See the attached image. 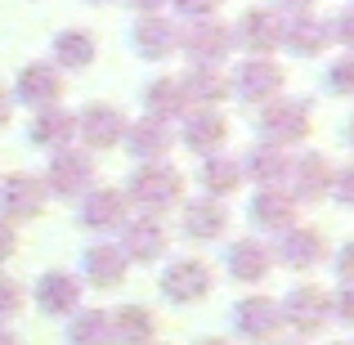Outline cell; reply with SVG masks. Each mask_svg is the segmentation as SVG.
Segmentation results:
<instances>
[{"label":"cell","instance_id":"1","mask_svg":"<svg viewBox=\"0 0 354 345\" xmlns=\"http://www.w3.org/2000/svg\"><path fill=\"white\" fill-rule=\"evenodd\" d=\"M184 193V175L166 162H148L130 175V198L139 202L144 211H171Z\"/></svg>","mask_w":354,"mask_h":345},{"label":"cell","instance_id":"2","mask_svg":"<svg viewBox=\"0 0 354 345\" xmlns=\"http://www.w3.org/2000/svg\"><path fill=\"white\" fill-rule=\"evenodd\" d=\"M175 50L189 54L193 68H216V63L234 50V32H229L225 23H216V18H193V23L180 32Z\"/></svg>","mask_w":354,"mask_h":345},{"label":"cell","instance_id":"3","mask_svg":"<svg viewBox=\"0 0 354 345\" xmlns=\"http://www.w3.org/2000/svg\"><path fill=\"white\" fill-rule=\"evenodd\" d=\"M95 189V162L90 153H77V148H59L45 171V193H59V198H81V193Z\"/></svg>","mask_w":354,"mask_h":345},{"label":"cell","instance_id":"4","mask_svg":"<svg viewBox=\"0 0 354 345\" xmlns=\"http://www.w3.org/2000/svg\"><path fill=\"white\" fill-rule=\"evenodd\" d=\"M310 135V113H305V104H292V99H269V108L260 113V139H265L269 148H292L301 144V139Z\"/></svg>","mask_w":354,"mask_h":345},{"label":"cell","instance_id":"5","mask_svg":"<svg viewBox=\"0 0 354 345\" xmlns=\"http://www.w3.org/2000/svg\"><path fill=\"white\" fill-rule=\"evenodd\" d=\"M45 180H36V175H27V171H18V175H5L0 180V220H32V216H41L45 211Z\"/></svg>","mask_w":354,"mask_h":345},{"label":"cell","instance_id":"6","mask_svg":"<svg viewBox=\"0 0 354 345\" xmlns=\"http://www.w3.org/2000/svg\"><path fill=\"white\" fill-rule=\"evenodd\" d=\"M278 319L292 323L296 332H314L332 319V296L319 292V287H296V292H287V301L278 305Z\"/></svg>","mask_w":354,"mask_h":345},{"label":"cell","instance_id":"7","mask_svg":"<svg viewBox=\"0 0 354 345\" xmlns=\"http://www.w3.org/2000/svg\"><path fill=\"white\" fill-rule=\"evenodd\" d=\"M211 269L202 265V260H193V256H184V260H171L166 265V274H162V292L171 296V301H180V305H193V301H202V296L211 292Z\"/></svg>","mask_w":354,"mask_h":345},{"label":"cell","instance_id":"8","mask_svg":"<svg viewBox=\"0 0 354 345\" xmlns=\"http://www.w3.org/2000/svg\"><path fill=\"white\" fill-rule=\"evenodd\" d=\"M234 90L247 104H269V99H278V90H283V68H278L274 59H247L234 77Z\"/></svg>","mask_w":354,"mask_h":345},{"label":"cell","instance_id":"9","mask_svg":"<svg viewBox=\"0 0 354 345\" xmlns=\"http://www.w3.org/2000/svg\"><path fill=\"white\" fill-rule=\"evenodd\" d=\"M287 180H292V193H287L292 202H319L332 189V166L319 153H305L301 162L287 166Z\"/></svg>","mask_w":354,"mask_h":345},{"label":"cell","instance_id":"10","mask_svg":"<svg viewBox=\"0 0 354 345\" xmlns=\"http://www.w3.org/2000/svg\"><path fill=\"white\" fill-rule=\"evenodd\" d=\"M36 305L45 314H77L81 310V278L68 269H50L36 283Z\"/></svg>","mask_w":354,"mask_h":345},{"label":"cell","instance_id":"11","mask_svg":"<svg viewBox=\"0 0 354 345\" xmlns=\"http://www.w3.org/2000/svg\"><path fill=\"white\" fill-rule=\"evenodd\" d=\"M328 256V242H323L319 229H305V225H292L278 233V260L292 269H314L319 260Z\"/></svg>","mask_w":354,"mask_h":345},{"label":"cell","instance_id":"12","mask_svg":"<svg viewBox=\"0 0 354 345\" xmlns=\"http://www.w3.org/2000/svg\"><path fill=\"white\" fill-rule=\"evenodd\" d=\"M238 36L247 50H256V59H265L283 45V14L278 9H247L238 23Z\"/></svg>","mask_w":354,"mask_h":345},{"label":"cell","instance_id":"13","mask_svg":"<svg viewBox=\"0 0 354 345\" xmlns=\"http://www.w3.org/2000/svg\"><path fill=\"white\" fill-rule=\"evenodd\" d=\"M77 135L86 139V148H113L126 139V117L108 104H90L86 113L77 117Z\"/></svg>","mask_w":354,"mask_h":345},{"label":"cell","instance_id":"14","mask_svg":"<svg viewBox=\"0 0 354 345\" xmlns=\"http://www.w3.org/2000/svg\"><path fill=\"white\" fill-rule=\"evenodd\" d=\"M59 95H63V77H59L54 63H27L18 72V99L27 108H54Z\"/></svg>","mask_w":354,"mask_h":345},{"label":"cell","instance_id":"15","mask_svg":"<svg viewBox=\"0 0 354 345\" xmlns=\"http://www.w3.org/2000/svg\"><path fill=\"white\" fill-rule=\"evenodd\" d=\"M130 41H135V54H139V59L157 63V59H166V54H175V41H180V32H175L171 18L144 14V18L135 23V32H130Z\"/></svg>","mask_w":354,"mask_h":345},{"label":"cell","instance_id":"16","mask_svg":"<svg viewBox=\"0 0 354 345\" xmlns=\"http://www.w3.org/2000/svg\"><path fill=\"white\" fill-rule=\"evenodd\" d=\"M234 323H238V337L242 341H269L278 332V301H269V296H247V301H238L234 310Z\"/></svg>","mask_w":354,"mask_h":345},{"label":"cell","instance_id":"17","mask_svg":"<svg viewBox=\"0 0 354 345\" xmlns=\"http://www.w3.org/2000/svg\"><path fill=\"white\" fill-rule=\"evenodd\" d=\"M180 139L193 148V153H216V148L229 139V121L220 117L216 108H193V113H184Z\"/></svg>","mask_w":354,"mask_h":345},{"label":"cell","instance_id":"18","mask_svg":"<svg viewBox=\"0 0 354 345\" xmlns=\"http://www.w3.org/2000/svg\"><path fill=\"white\" fill-rule=\"evenodd\" d=\"M81 225L86 229H121L126 225V198H121L117 189H90L86 202H81Z\"/></svg>","mask_w":354,"mask_h":345},{"label":"cell","instance_id":"19","mask_svg":"<svg viewBox=\"0 0 354 345\" xmlns=\"http://www.w3.org/2000/svg\"><path fill=\"white\" fill-rule=\"evenodd\" d=\"M283 45L292 54H323L332 45V27L323 23V18H314V14H296L292 23H283Z\"/></svg>","mask_w":354,"mask_h":345},{"label":"cell","instance_id":"20","mask_svg":"<svg viewBox=\"0 0 354 345\" xmlns=\"http://www.w3.org/2000/svg\"><path fill=\"white\" fill-rule=\"evenodd\" d=\"M126 229V238H121V256L126 260H139V265H148V260H157L166 251V229L157 225V220H135V225H121Z\"/></svg>","mask_w":354,"mask_h":345},{"label":"cell","instance_id":"21","mask_svg":"<svg viewBox=\"0 0 354 345\" xmlns=\"http://www.w3.org/2000/svg\"><path fill=\"white\" fill-rule=\"evenodd\" d=\"M242 166V175H247L251 184H260V189H283V180H287V153L283 148H269V144H260V148H251L247 153V162H238Z\"/></svg>","mask_w":354,"mask_h":345},{"label":"cell","instance_id":"22","mask_svg":"<svg viewBox=\"0 0 354 345\" xmlns=\"http://www.w3.org/2000/svg\"><path fill=\"white\" fill-rule=\"evenodd\" d=\"M269 269H274V256H269L256 238H238L234 247H229V274H234L238 283H265Z\"/></svg>","mask_w":354,"mask_h":345},{"label":"cell","instance_id":"23","mask_svg":"<svg viewBox=\"0 0 354 345\" xmlns=\"http://www.w3.org/2000/svg\"><path fill=\"white\" fill-rule=\"evenodd\" d=\"M251 220L269 233H283V229L296 225V202L283 189H260L256 202H251Z\"/></svg>","mask_w":354,"mask_h":345},{"label":"cell","instance_id":"24","mask_svg":"<svg viewBox=\"0 0 354 345\" xmlns=\"http://www.w3.org/2000/svg\"><path fill=\"white\" fill-rule=\"evenodd\" d=\"M81 265H86V278L95 287H121V283H126V265H130V260L121 256V247L99 242V247H90L86 256H81Z\"/></svg>","mask_w":354,"mask_h":345},{"label":"cell","instance_id":"25","mask_svg":"<svg viewBox=\"0 0 354 345\" xmlns=\"http://www.w3.org/2000/svg\"><path fill=\"white\" fill-rule=\"evenodd\" d=\"M113 319V345H153V332H157V319L144 310V305H121Z\"/></svg>","mask_w":354,"mask_h":345},{"label":"cell","instance_id":"26","mask_svg":"<svg viewBox=\"0 0 354 345\" xmlns=\"http://www.w3.org/2000/svg\"><path fill=\"white\" fill-rule=\"evenodd\" d=\"M32 144H41V148H68V139L77 135V117L72 113H63V108H41V113L32 117Z\"/></svg>","mask_w":354,"mask_h":345},{"label":"cell","instance_id":"27","mask_svg":"<svg viewBox=\"0 0 354 345\" xmlns=\"http://www.w3.org/2000/svg\"><path fill=\"white\" fill-rule=\"evenodd\" d=\"M180 90H184V104L189 108H211L229 95V81L220 77L216 68H193L180 77Z\"/></svg>","mask_w":354,"mask_h":345},{"label":"cell","instance_id":"28","mask_svg":"<svg viewBox=\"0 0 354 345\" xmlns=\"http://www.w3.org/2000/svg\"><path fill=\"white\" fill-rule=\"evenodd\" d=\"M144 108H148V117H157V121H171V117H184V113H189L184 90H180V77H153V81H148Z\"/></svg>","mask_w":354,"mask_h":345},{"label":"cell","instance_id":"29","mask_svg":"<svg viewBox=\"0 0 354 345\" xmlns=\"http://www.w3.org/2000/svg\"><path fill=\"white\" fill-rule=\"evenodd\" d=\"M126 144L135 157H148V162H157V157L171 148V121H157V117H139L135 126L126 130Z\"/></svg>","mask_w":354,"mask_h":345},{"label":"cell","instance_id":"30","mask_svg":"<svg viewBox=\"0 0 354 345\" xmlns=\"http://www.w3.org/2000/svg\"><path fill=\"white\" fill-rule=\"evenodd\" d=\"M225 225H229V211L216 198H198L184 207V233L189 238H220Z\"/></svg>","mask_w":354,"mask_h":345},{"label":"cell","instance_id":"31","mask_svg":"<svg viewBox=\"0 0 354 345\" xmlns=\"http://www.w3.org/2000/svg\"><path fill=\"white\" fill-rule=\"evenodd\" d=\"M95 36L86 32V27H72V32H59L54 36V59L63 63L68 72H81V68H90L95 63Z\"/></svg>","mask_w":354,"mask_h":345},{"label":"cell","instance_id":"32","mask_svg":"<svg viewBox=\"0 0 354 345\" xmlns=\"http://www.w3.org/2000/svg\"><path fill=\"white\" fill-rule=\"evenodd\" d=\"M202 184H207V198H229V193L242 189V166L234 157L211 153L207 162H202Z\"/></svg>","mask_w":354,"mask_h":345},{"label":"cell","instance_id":"33","mask_svg":"<svg viewBox=\"0 0 354 345\" xmlns=\"http://www.w3.org/2000/svg\"><path fill=\"white\" fill-rule=\"evenodd\" d=\"M72 345H113V319L104 310H77V319L68 323Z\"/></svg>","mask_w":354,"mask_h":345},{"label":"cell","instance_id":"34","mask_svg":"<svg viewBox=\"0 0 354 345\" xmlns=\"http://www.w3.org/2000/svg\"><path fill=\"white\" fill-rule=\"evenodd\" d=\"M18 310H23V287H18L14 278L0 274V323H9Z\"/></svg>","mask_w":354,"mask_h":345},{"label":"cell","instance_id":"35","mask_svg":"<svg viewBox=\"0 0 354 345\" xmlns=\"http://www.w3.org/2000/svg\"><path fill=\"white\" fill-rule=\"evenodd\" d=\"M328 90H332V95H350V90H354V59H350V54L332 63V72H328Z\"/></svg>","mask_w":354,"mask_h":345},{"label":"cell","instance_id":"36","mask_svg":"<svg viewBox=\"0 0 354 345\" xmlns=\"http://www.w3.org/2000/svg\"><path fill=\"white\" fill-rule=\"evenodd\" d=\"M216 5H220V0H175V9H180L184 18H211Z\"/></svg>","mask_w":354,"mask_h":345},{"label":"cell","instance_id":"37","mask_svg":"<svg viewBox=\"0 0 354 345\" xmlns=\"http://www.w3.org/2000/svg\"><path fill=\"white\" fill-rule=\"evenodd\" d=\"M14 251H18V229L9 225V220H0V265H5Z\"/></svg>","mask_w":354,"mask_h":345},{"label":"cell","instance_id":"38","mask_svg":"<svg viewBox=\"0 0 354 345\" xmlns=\"http://www.w3.org/2000/svg\"><path fill=\"white\" fill-rule=\"evenodd\" d=\"M332 310H337V319H341V323H350V319H354V292H350V287H341V292L332 296Z\"/></svg>","mask_w":354,"mask_h":345},{"label":"cell","instance_id":"39","mask_svg":"<svg viewBox=\"0 0 354 345\" xmlns=\"http://www.w3.org/2000/svg\"><path fill=\"white\" fill-rule=\"evenodd\" d=\"M332 189H337V198H341V202H350V198H354V171L332 175Z\"/></svg>","mask_w":354,"mask_h":345},{"label":"cell","instance_id":"40","mask_svg":"<svg viewBox=\"0 0 354 345\" xmlns=\"http://www.w3.org/2000/svg\"><path fill=\"white\" fill-rule=\"evenodd\" d=\"M274 5H278V9H287V14L296 18V14H310V9H314V0H274Z\"/></svg>","mask_w":354,"mask_h":345},{"label":"cell","instance_id":"41","mask_svg":"<svg viewBox=\"0 0 354 345\" xmlns=\"http://www.w3.org/2000/svg\"><path fill=\"white\" fill-rule=\"evenodd\" d=\"M9 113H14V99H9V95H5V90H0V130H5V126H9Z\"/></svg>","mask_w":354,"mask_h":345},{"label":"cell","instance_id":"42","mask_svg":"<svg viewBox=\"0 0 354 345\" xmlns=\"http://www.w3.org/2000/svg\"><path fill=\"white\" fill-rule=\"evenodd\" d=\"M130 5H135V9H144V14H157V9H162L166 0H130Z\"/></svg>","mask_w":354,"mask_h":345},{"label":"cell","instance_id":"43","mask_svg":"<svg viewBox=\"0 0 354 345\" xmlns=\"http://www.w3.org/2000/svg\"><path fill=\"white\" fill-rule=\"evenodd\" d=\"M350 260H354V247L341 251V278H350Z\"/></svg>","mask_w":354,"mask_h":345},{"label":"cell","instance_id":"44","mask_svg":"<svg viewBox=\"0 0 354 345\" xmlns=\"http://www.w3.org/2000/svg\"><path fill=\"white\" fill-rule=\"evenodd\" d=\"M0 345H23V341H18L14 332H5V328H0Z\"/></svg>","mask_w":354,"mask_h":345},{"label":"cell","instance_id":"45","mask_svg":"<svg viewBox=\"0 0 354 345\" xmlns=\"http://www.w3.org/2000/svg\"><path fill=\"white\" fill-rule=\"evenodd\" d=\"M202 345H229V341H202Z\"/></svg>","mask_w":354,"mask_h":345},{"label":"cell","instance_id":"46","mask_svg":"<svg viewBox=\"0 0 354 345\" xmlns=\"http://www.w3.org/2000/svg\"><path fill=\"white\" fill-rule=\"evenodd\" d=\"M337 345H350V341H337Z\"/></svg>","mask_w":354,"mask_h":345},{"label":"cell","instance_id":"47","mask_svg":"<svg viewBox=\"0 0 354 345\" xmlns=\"http://www.w3.org/2000/svg\"><path fill=\"white\" fill-rule=\"evenodd\" d=\"M95 5H104V0H95Z\"/></svg>","mask_w":354,"mask_h":345},{"label":"cell","instance_id":"48","mask_svg":"<svg viewBox=\"0 0 354 345\" xmlns=\"http://www.w3.org/2000/svg\"><path fill=\"white\" fill-rule=\"evenodd\" d=\"M292 345H301V341H292Z\"/></svg>","mask_w":354,"mask_h":345}]
</instances>
